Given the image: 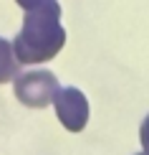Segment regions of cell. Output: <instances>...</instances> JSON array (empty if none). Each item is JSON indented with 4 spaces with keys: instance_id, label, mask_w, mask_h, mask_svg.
Returning a JSON list of instances; mask_svg holds the SVG:
<instances>
[{
    "instance_id": "obj_4",
    "label": "cell",
    "mask_w": 149,
    "mask_h": 155,
    "mask_svg": "<svg viewBox=\"0 0 149 155\" xmlns=\"http://www.w3.org/2000/svg\"><path fill=\"white\" fill-rule=\"evenodd\" d=\"M20 71V61L15 56V48H13L10 41L0 38V84L13 81Z\"/></svg>"
},
{
    "instance_id": "obj_6",
    "label": "cell",
    "mask_w": 149,
    "mask_h": 155,
    "mask_svg": "<svg viewBox=\"0 0 149 155\" xmlns=\"http://www.w3.org/2000/svg\"><path fill=\"white\" fill-rule=\"evenodd\" d=\"M15 3H18V5H20V8H23V10H28V8H30V5H36V3H38V0H15Z\"/></svg>"
},
{
    "instance_id": "obj_7",
    "label": "cell",
    "mask_w": 149,
    "mask_h": 155,
    "mask_svg": "<svg viewBox=\"0 0 149 155\" xmlns=\"http://www.w3.org/2000/svg\"><path fill=\"white\" fill-rule=\"evenodd\" d=\"M137 155H149V150H144V153H137Z\"/></svg>"
},
{
    "instance_id": "obj_2",
    "label": "cell",
    "mask_w": 149,
    "mask_h": 155,
    "mask_svg": "<svg viewBox=\"0 0 149 155\" xmlns=\"http://www.w3.org/2000/svg\"><path fill=\"white\" fill-rule=\"evenodd\" d=\"M15 97L23 102L25 107L41 109L46 104H53L56 94L61 92V84L51 71L38 69V71H25L15 76Z\"/></svg>"
},
{
    "instance_id": "obj_5",
    "label": "cell",
    "mask_w": 149,
    "mask_h": 155,
    "mask_svg": "<svg viewBox=\"0 0 149 155\" xmlns=\"http://www.w3.org/2000/svg\"><path fill=\"white\" fill-rule=\"evenodd\" d=\"M139 140H141V147L149 150V114L144 117V122H141V127H139Z\"/></svg>"
},
{
    "instance_id": "obj_1",
    "label": "cell",
    "mask_w": 149,
    "mask_h": 155,
    "mask_svg": "<svg viewBox=\"0 0 149 155\" xmlns=\"http://www.w3.org/2000/svg\"><path fill=\"white\" fill-rule=\"evenodd\" d=\"M66 43L58 0H38L23 15V28L13 41L20 64H43L58 56Z\"/></svg>"
},
{
    "instance_id": "obj_3",
    "label": "cell",
    "mask_w": 149,
    "mask_h": 155,
    "mask_svg": "<svg viewBox=\"0 0 149 155\" xmlns=\"http://www.w3.org/2000/svg\"><path fill=\"white\" fill-rule=\"evenodd\" d=\"M53 109L68 132H81L88 122V99L76 87H61L53 99Z\"/></svg>"
}]
</instances>
